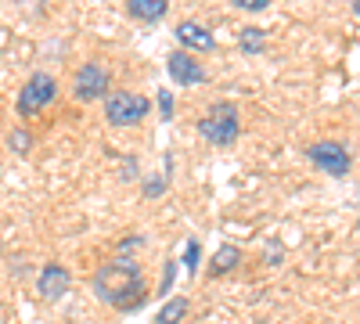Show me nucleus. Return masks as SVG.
<instances>
[{"mask_svg":"<svg viewBox=\"0 0 360 324\" xmlns=\"http://www.w3.org/2000/svg\"><path fill=\"white\" fill-rule=\"evenodd\" d=\"M94 292H98L101 303L119 306V310H134L148 296L141 267H137V263H130V259H112V263H105V267H98Z\"/></svg>","mask_w":360,"mask_h":324,"instance_id":"obj_1","label":"nucleus"},{"mask_svg":"<svg viewBox=\"0 0 360 324\" xmlns=\"http://www.w3.org/2000/svg\"><path fill=\"white\" fill-rule=\"evenodd\" d=\"M198 134H202V141L217 144V148L234 144V137H238V108L231 101H217L213 112L198 123Z\"/></svg>","mask_w":360,"mask_h":324,"instance_id":"obj_2","label":"nucleus"},{"mask_svg":"<svg viewBox=\"0 0 360 324\" xmlns=\"http://www.w3.org/2000/svg\"><path fill=\"white\" fill-rule=\"evenodd\" d=\"M148 112H152V101L141 94H130V91H115L105 101V119L112 127H137Z\"/></svg>","mask_w":360,"mask_h":324,"instance_id":"obj_3","label":"nucleus"},{"mask_svg":"<svg viewBox=\"0 0 360 324\" xmlns=\"http://www.w3.org/2000/svg\"><path fill=\"white\" fill-rule=\"evenodd\" d=\"M54 94H58L54 76H47V72L29 76V83L22 86V94H18V112L22 115H37V112H44L54 101Z\"/></svg>","mask_w":360,"mask_h":324,"instance_id":"obj_4","label":"nucleus"},{"mask_svg":"<svg viewBox=\"0 0 360 324\" xmlns=\"http://www.w3.org/2000/svg\"><path fill=\"white\" fill-rule=\"evenodd\" d=\"M310 162L321 169V173H328V176H346L349 173V152L342 148L339 141H317V144H310Z\"/></svg>","mask_w":360,"mask_h":324,"instance_id":"obj_5","label":"nucleus"},{"mask_svg":"<svg viewBox=\"0 0 360 324\" xmlns=\"http://www.w3.org/2000/svg\"><path fill=\"white\" fill-rule=\"evenodd\" d=\"M108 91V72L101 65H83L76 72V101H98Z\"/></svg>","mask_w":360,"mask_h":324,"instance_id":"obj_6","label":"nucleus"},{"mask_svg":"<svg viewBox=\"0 0 360 324\" xmlns=\"http://www.w3.org/2000/svg\"><path fill=\"white\" fill-rule=\"evenodd\" d=\"M166 69H169V76H173L180 86H195V83H205V79H209L205 69L195 62L188 51H173V54L166 58Z\"/></svg>","mask_w":360,"mask_h":324,"instance_id":"obj_7","label":"nucleus"},{"mask_svg":"<svg viewBox=\"0 0 360 324\" xmlns=\"http://www.w3.org/2000/svg\"><path fill=\"white\" fill-rule=\"evenodd\" d=\"M37 288H40V296L47 303H58L69 292V271L62 267V263H47V267L40 271V278H37Z\"/></svg>","mask_w":360,"mask_h":324,"instance_id":"obj_8","label":"nucleus"},{"mask_svg":"<svg viewBox=\"0 0 360 324\" xmlns=\"http://www.w3.org/2000/svg\"><path fill=\"white\" fill-rule=\"evenodd\" d=\"M176 40L184 47H195V51H213L217 47V37L209 33L205 25H198V22H180L176 25Z\"/></svg>","mask_w":360,"mask_h":324,"instance_id":"obj_9","label":"nucleus"},{"mask_svg":"<svg viewBox=\"0 0 360 324\" xmlns=\"http://www.w3.org/2000/svg\"><path fill=\"white\" fill-rule=\"evenodd\" d=\"M169 8V0H127V11L137 22H159Z\"/></svg>","mask_w":360,"mask_h":324,"instance_id":"obj_10","label":"nucleus"},{"mask_svg":"<svg viewBox=\"0 0 360 324\" xmlns=\"http://www.w3.org/2000/svg\"><path fill=\"white\" fill-rule=\"evenodd\" d=\"M242 263V252H238L234 245H224V249H217V256H213V263H209V278H220L224 271H231V267H238Z\"/></svg>","mask_w":360,"mask_h":324,"instance_id":"obj_11","label":"nucleus"},{"mask_svg":"<svg viewBox=\"0 0 360 324\" xmlns=\"http://www.w3.org/2000/svg\"><path fill=\"white\" fill-rule=\"evenodd\" d=\"M184 317H188V299H184V296H173V299H166V306L159 310L155 324H180Z\"/></svg>","mask_w":360,"mask_h":324,"instance_id":"obj_12","label":"nucleus"},{"mask_svg":"<svg viewBox=\"0 0 360 324\" xmlns=\"http://www.w3.org/2000/svg\"><path fill=\"white\" fill-rule=\"evenodd\" d=\"M263 40H266V37H263V29H259V25H245V29H242V37H238V44H242L245 54H259V51H263Z\"/></svg>","mask_w":360,"mask_h":324,"instance_id":"obj_13","label":"nucleus"},{"mask_svg":"<svg viewBox=\"0 0 360 324\" xmlns=\"http://www.w3.org/2000/svg\"><path fill=\"white\" fill-rule=\"evenodd\" d=\"M231 4H234V8H242V11H263L270 0H231Z\"/></svg>","mask_w":360,"mask_h":324,"instance_id":"obj_14","label":"nucleus"},{"mask_svg":"<svg viewBox=\"0 0 360 324\" xmlns=\"http://www.w3.org/2000/svg\"><path fill=\"white\" fill-rule=\"evenodd\" d=\"M29 144H33V141L25 137V130H11V148H15V152H25Z\"/></svg>","mask_w":360,"mask_h":324,"instance_id":"obj_15","label":"nucleus"},{"mask_svg":"<svg viewBox=\"0 0 360 324\" xmlns=\"http://www.w3.org/2000/svg\"><path fill=\"white\" fill-rule=\"evenodd\" d=\"M162 184H166L162 176H155V181H148V191H144V195H148V198H159V195H162Z\"/></svg>","mask_w":360,"mask_h":324,"instance_id":"obj_16","label":"nucleus"},{"mask_svg":"<svg viewBox=\"0 0 360 324\" xmlns=\"http://www.w3.org/2000/svg\"><path fill=\"white\" fill-rule=\"evenodd\" d=\"M159 105H162V115L169 119V115H173V98H169V91H159Z\"/></svg>","mask_w":360,"mask_h":324,"instance_id":"obj_17","label":"nucleus"},{"mask_svg":"<svg viewBox=\"0 0 360 324\" xmlns=\"http://www.w3.org/2000/svg\"><path fill=\"white\" fill-rule=\"evenodd\" d=\"M356 15H360V0H356Z\"/></svg>","mask_w":360,"mask_h":324,"instance_id":"obj_18","label":"nucleus"},{"mask_svg":"<svg viewBox=\"0 0 360 324\" xmlns=\"http://www.w3.org/2000/svg\"><path fill=\"white\" fill-rule=\"evenodd\" d=\"M356 227H360V220H356Z\"/></svg>","mask_w":360,"mask_h":324,"instance_id":"obj_19","label":"nucleus"}]
</instances>
